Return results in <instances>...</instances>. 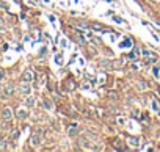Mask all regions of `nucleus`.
Instances as JSON below:
<instances>
[{
	"label": "nucleus",
	"mask_w": 160,
	"mask_h": 152,
	"mask_svg": "<svg viewBox=\"0 0 160 152\" xmlns=\"http://www.w3.org/2000/svg\"><path fill=\"white\" fill-rule=\"evenodd\" d=\"M2 119H3V121H11V119H13V111H11L9 107H5V108H3V111H2Z\"/></svg>",
	"instance_id": "obj_1"
},
{
	"label": "nucleus",
	"mask_w": 160,
	"mask_h": 152,
	"mask_svg": "<svg viewBox=\"0 0 160 152\" xmlns=\"http://www.w3.org/2000/svg\"><path fill=\"white\" fill-rule=\"evenodd\" d=\"M30 144H31L33 148H38V146L41 144V133H33L31 138H30Z\"/></svg>",
	"instance_id": "obj_2"
},
{
	"label": "nucleus",
	"mask_w": 160,
	"mask_h": 152,
	"mask_svg": "<svg viewBox=\"0 0 160 152\" xmlns=\"http://www.w3.org/2000/svg\"><path fill=\"white\" fill-rule=\"evenodd\" d=\"M19 91H20V94H24V96H30V86H28V82H22L20 83V86H19Z\"/></svg>",
	"instance_id": "obj_3"
},
{
	"label": "nucleus",
	"mask_w": 160,
	"mask_h": 152,
	"mask_svg": "<svg viewBox=\"0 0 160 152\" xmlns=\"http://www.w3.org/2000/svg\"><path fill=\"white\" fill-rule=\"evenodd\" d=\"M33 72L30 71V69H27V71H24V74H22V82H31L33 80Z\"/></svg>",
	"instance_id": "obj_4"
},
{
	"label": "nucleus",
	"mask_w": 160,
	"mask_h": 152,
	"mask_svg": "<svg viewBox=\"0 0 160 152\" xmlns=\"http://www.w3.org/2000/svg\"><path fill=\"white\" fill-rule=\"evenodd\" d=\"M68 135H69L71 138H77V137H79V129H77L75 126H71V127L68 129Z\"/></svg>",
	"instance_id": "obj_5"
},
{
	"label": "nucleus",
	"mask_w": 160,
	"mask_h": 152,
	"mask_svg": "<svg viewBox=\"0 0 160 152\" xmlns=\"http://www.w3.org/2000/svg\"><path fill=\"white\" fill-rule=\"evenodd\" d=\"M127 143H129L130 146L137 148V146H138V138H135V137H127Z\"/></svg>",
	"instance_id": "obj_6"
},
{
	"label": "nucleus",
	"mask_w": 160,
	"mask_h": 152,
	"mask_svg": "<svg viewBox=\"0 0 160 152\" xmlns=\"http://www.w3.org/2000/svg\"><path fill=\"white\" fill-rule=\"evenodd\" d=\"M6 94H9V96L14 94V85H11V83L6 85Z\"/></svg>",
	"instance_id": "obj_7"
},
{
	"label": "nucleus",
	"mask_w": 160,
	"mask_h": 152,
	"mask_svg": "<svg viewBox=\"0 0 160 152\" xmlns=\"http://www.w3.org/2000/svg\"><path fill=\"white\" fill-rule=\"evenodd\" d=\"M44 107H46L47 110H52V104H50V100H44Z\"/></svg>",
	"instance_id": "obj_8"
},
{
	"label": "nucleus",
	"mask_w": 160,
	"mask_h": 152,
	"mask_svg": "<svg viewBox=\"0 0 160 152\" xmlns=\"http://www.w3.org/2000/svg\"><path fill=\"white\" fill-rule=\"evenodd\" d=\"M3 149H6V141L0 140V151H3Z\"/></svg>",
	"instance_id": "obj_9"
},
{
	"label": "nucleus",
	"mask_w": 160,
	"mask_h": 152,
	"mask_svg": "<svg viewBox=\"0 0 160 152\" xmlns=\"http://www.w3.org/2000/svg\"><path fill=\"white\" fill-rule=\"evenodd\" d=\"M27 105H35V99L33 97H28L27 99Z\"/></svg>",
	"instance_id": "obj_10"
},
{
	"label": "nucleus",
	"mask_w": 160,
	"mask_h": 152,
	"mask_svg": "<svg viewBox=\"0 0 160 152\" xmlns=\"http://www.w3.org/2000/svg\"><path fill=\"white\" fill-rule=\"evenodd\" d=\"M152 108H154V110H156V111H159L160 108H159V104H157V102H156V100H154V102H152Z\"/></svg>",
	"instance_id": "obj_11"
},
{
	"label": "nucleus",
	"mask_w": 160,
	"mask_h": 152,
	"mask_svg": "<svg viewBox=\"0 0 160 152\" xmlns=\"http://www.w3.org/2000/svg\"><path fill=\"white\" fill-rule=\"evenodd\" d=\"M143 55H145L146 58H149V57H151V53H149V52H148L146 49H143Z\"/></svg>",
	"instance_id": "obj_12"
},
{
	"label": "nucleus",
	"mask_w": 160,
	"mask_h": 152,
	"mask_svg": "<svg viewBox=\"0 0 160 152\" xmlns=\"http://www.w3.org/2000/svg\"><path fill=\"white\" fill-rule=\"evenodd\" d=\"M19 118H27V113L20 110V111H19Z\"/></svg>",
	"instance_id": "obj_13"
},
{
	"label": "nucleus",
	"mask_w": 160,
	"mask_h": 152,
	"mask_svg": "<svg viewBox=\"0 0 160 152\" xmlns=\"http://www.w3.org/2000/svg\"><path fill=\"white\" fill-rule=\"evenodd\" d=\"M154 75L159 77V67H154Z\"/></svg>",
	"instance_id": "obj_14"
},
{
	"label": "nucleus",
	"mask_w": 160,
	"mask_h": 152,
	"mask_svg": "<svg viewBox=\"0 0 160 152\" xmlns=\"http://www.w3.org/2000/svg\"><path fill=\"white\" fill-rule=\"evenodd\" d=\"M3 77H5V72H3V69H0V80H3Z\"/></svg>",
	"instance_id": "obj_15"
},
{
	"label": "nucleus",
	"mask_w": 160,
	"mask_h": 152,
	"mask_svg": "<svg viewBox=\"0 0 160 152\" xmlns=\"http://www.w3.org/2000/svg\"><path fill=\"white\" fill-rule=\"evenodd\" d=\"M3 25H5V22H3V19L0 17V28H3Z\"/></svg>",
	"instance_id": "obj_16"
}]
</instances>
